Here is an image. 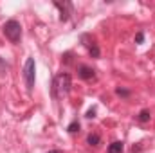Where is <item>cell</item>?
<instances>
[{
  "mask_svg": "<svg viewBox=\"0 0 155 153\" xmlns=\"http://www.w3.org/2000/svg\"><path fill=\"white\" fill-rule=\"evenodd\" d=\"M71 86H72V79L69 72H61L54 77L52 81V96L54 97H61V96H67L71 92Z\"/></svg>",
  "mask_w": 155,
  "mask_h": 153,
  "instance_id": "1",
  "label": "cell"
},
{
  "mask_svg": "<svg viewBox=\"0 0 155 153\" xmlns=\"http://www.w3.org/2000/svg\"><path fill=\"white\" fill-rule=\"evenodd\" d=\"M4 34H5V38L9 40L11 43H18L20 38H22V25H20V22L7 20L5 25H4Z\"/></svg>",
  "mask_w": 155,
  "mask_h": 153,
  "instance_id": "2",
  "label": "cell"
},
{
  "mask_svg": "<svg viewBox=\"0 0 155 153\" xmlns=\"http://www.w3.org/2000/svg\"><path fill=\"white\" fill-rule=\"evenodd\" d=\"M35 76H36L35 60L33 58H27L25 60V65H24V79H25V85H27V90L29 92H33V88H35Z\"/></svg>",
  "mask_w": 155,
  "mask_h": 153,
  "instance_id": "3",
  "label": "cell"
},
{
  "mask_svg": "<svg viewBox=\"0 0 155 153\" xmlns=\"http://www.w3.org/2000/svg\"><path fill=\"white\" fill-rule=\"evenodd\" d=\"M81 43H83V47L88 50V54H90L92 58H99L101 50H99V45H97V41H96L94 36H90V34H81Z\"/></svg>",
  "mask_w": 155,
  "mask_h": 153,
  "instance_id": "4",
  "label": "cell"
},
{
  "mask_svg": "<svg viewBox=\"0 0 155 153\" xmlns=\"http://www.w3.org/2000/svg\"><path fill=\"white\" fill-rule=\"evenodd\" d=\"M54 5L60 9V20L67 22L72 15V4L71 2H54Z\"/></svg>",
  "mask_w": 155,
  "mask_h": 153,
  "instance_id": "5",
  "label": "cell"
},
{
  "mask_svg": "<svg viewBox=\"0 0 155 153\" xmlns=\"http://www.w3.org/2000/svg\"><path fill=\"white\" fill-rule=\"evenodd\" d=\"M78 76L85 81H90V79H96V70L88 65H79L78 67Z\"/></svg>",
  "mask_w": 155,
  "mask_h": 153,
  "instance_id": "6",
  "label": "cell"
},
{
  "mask_svg": "<svg viewBox=\"0 0 155 153\" xmlns=\"http://www.w3.org/2000/svg\"><path fill=\"white\" fill-rule=\"evenodd\" d=\"M123 151H124V146H123V142H121V141L112 142V144L108 146V150H107V153H123Z\"/></svg>",
  "mask_w": 155,
  "mask_h": 153,
  "instance_id": "7",
  "label": "cell"
},
{
  "mask_svg": "<svg viewBox=\"0 0 155 153\" xmlns=\"http://www.w3.org/2000/svg\"><path fill=\"white\" fill-rule=\"evenodd\" d=\"M99 142H101V135L99 133H90L87 137V144H90V146H99Z\"/></svg>",
  "mask_w": 155,
  "mask_h": 153,
  "instance_id": "8",
  "label": "cell"
},
{
  "mask_svg": "<svg viewBox=\"0 0 155 153\" xmlns=\"http://www.w3.org/2000/svg\"><path fill=\"white\" fill-rule=\"evenodd\" d=\"M137 119H139V122H148V121L152 119L150 110H141V112H139V115H137Z\"/></svg>",
  "mask_w": 155,
  "mask_h": 153,
  "instance_id": "9",
  "label": "cell"
},
{
  "mask_svg": "<svg viewBox=\"0 0 155 153\" xmlns=\"http://www.w3.org/2000/svg\"><path fill=\"white\" fill-rule=\"evenodd\" d=\"M67 130H69V133H76V132H79V122H78V121H72V122L67 126Z\"/></svg>",
  "mask_w": 155,
  "mask_h": 153,
  "instance_id": "10",
  "label": "cell"
},
{
  "mask_svg": "<svg viewBox=\"0 0 155 153\" xmlns=\"http://www.w3.org/2000/svg\"><path fill=\"white\" fill-rule=\"evenodd\" d=\"M7 70H9V65H7V63H5V61L0 58V76H4Z\"/></svg>",
  "mask_w": 155,
  "mask_h": 153,
  "instance_id": "11",
  "label": "cell"
},
{
  "mask_svg": "<svg viewBox=\"0 0 155 153\" xmlns=\"http://www.w3.org/2000/svg\"><path fill=\"white\" fill-rule=\"evenodd\" d=\"M116 94H117V96H121V97H128V96H130V90H126V88H121V86H119V88H116Z\"/></svg>",
  "mask_w": 155,
  "mask_h": 153,
  "instance_id": "12",
  "label": "cell"
},
{
  "mask_svg": "<svg viewBox=\"0 0 155 153\" xmlns=\"http://www.w3.org/2000/svg\"><path fill=\"white\" fill-rule=\"evenodd\" d=\"M143 40H144V34H143V33H137V36H135V43H143Z\"/></svg>",
  "mask_w": 155,
  "mask_h": 153,
  "instance_id": "13",
  "label": "cell"
},
{
  "mask_svg": "<svg viewBox=\"0 0 155 153\" xmlns=\"http://www.w3.org/2000/svg\"><path fill=\"white\" fill-rule=\"evenodd\" d=\"M92 117H96V108H90L87 112V119H92Z\"/></svg>",
  "mask_w": 155,
  "mask_h": 153,
  "instance_id": "14",
  "label": "cell"
},
{
  "mask_svg": "<svg viewBox=\"0 0 155 153\" xmlns=\"http://www.w3.org/2000/svg\"><path fill=\"white\" fill-rule=\"evenodd\" d=\"M49 153H63V151H60V150H51Z\"/></svg>",
  "mask_w": 155,
  "mask_h": 153,
  "instance_id": "15",
  "label": "cell"
}]
</instances>
